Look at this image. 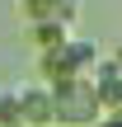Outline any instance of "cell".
I'll list each match as a JSON object with an SVG mask.
<instances>
[{"mask_svg": "<svg viewBox=\"0 0 122 127\" xmlns=\"http://www.w3.org/2000/svg\"><path fill=\"white\" fill-rule=\"evenodd\" d=\"M99 66V47L89 38H71L52 52H38V71L47 85H71V80H89Z\"/></svg>", "mask_w": 122, "mask_h": 127, "instance_id": "1", "label": "cell"}, {"mask_svg": "<svg viewBox=\"0 0 122 127\" xmlns=\"http://www.w3.org/2000/svg\"><path fill=\"white\" fill-rule=\"evenodd\" d=\"M52 94H56V123H66V127H99L103 104H99V94H94L89 80L52 85Z\"/></svg>", "mask_w": 122, "mask_h": 127, "instance_id": "2", "label": "cell"}, {"mask_svg": "<svg viewBox=\"0 0 122 127\" xmlns=\"http://www.w3.org/2000/svg\"><path fill=\"white\" fill-rule=\"evenodd\" d=\"M19 123L24 127H52L56 123V94H52V85H24L19 90Z\"/></svg>", "mask_w": 122, "mask_h": 127, "instance_id": "3", "label": "cell"}, {"mask_svg": "<svg viewBox=\"0 0 122 127\" xmlns=\"http://www.w3.org/2000/svg\"><path fill=\"white\" fill-rule=\"evenodd\" d=\"M19 14H24L28 28H38V24H71L75 28L80 5L75 0H19Z\"/></svg>", "mask_w": 122, "mask_h": 127, "instance_id": "4", "label": "cell"}, {"mask_svg": "<svg viewBox=\"0 0 122 127\" xmlns=\"http://www.w3.org/2000/svg\"><path fill=\"white\" fill-rule=\"evenodd\" d=\"M89 85H94V94H99L103 113H113V108H122V61L113 57V52H108V57H99V66H94Z\"/></svg>", "mask_w": 122, "mask_h": 127, "instance_id": "5", "label": "cell"}, {"mask_svg": "<svg viewBox=\"0 0 122 127\" xmlns=\"http://www.w3.org/2000/svg\"><path fill=\"white\" fill-rule=\"evenodd\" d=\"M33 33V42H38V52H52V47H61V42H71L75 33H71V24H38V28H28Z\"/></svg>", "mask_w": 122, "mask_h": 127, "instance_id": "6", "label": "cell"}, {"mask_svg": "<svg viewBox=\"0 0 122 127\" xmlns=\"http://www.w3.org/2000/svg\"><path fill=\"white\" fill-rule=\"evenodd\" d=\"M19 123V90H5L0 94V127H14Z\"/></svg>", "mask_w": 122, "mask_h": 127, "instance_id": "7", "label": "cell"}, {"mask_svg": "<svg viewBox=\"0 0 122 127\" xmlns=\"http://www.w3.org/2000/svg\"><path fill=\"white\" fill-rule=\"evenodd\" d=\"M99 127H122V108H113V113H103V118H99Z\"/></svg>", "mask_w": 122, "mask_h": 127, "instance_id": "8", "label": "cell"}, {"mask_svg": "<svg viewBox=\"0 0 122 127\" xmlns=\"http://www.w3.org/2000/svg\"><path fill=\"white\" fill-rule=\"evenodd\" d=\"M113 57H118V61H122V47H118V52H113Z\"/></svg>", "mask_w": 122, "mask_h": 127, "instance_id": "9", "label": "cell"}, {"mask_svg": "<svg viewBox=\"0 0 122 127\" xmlns=\"http://www.w3.org/2000/svg\"><path fill=\"white\" fill-rule=\"evenodd\" d=\"M14 127H24V123H14Z\"/></svg>", "mask_w": 122, "mask_h": 127, "instance_id": "10", "label": "cell"}]
</instances>
